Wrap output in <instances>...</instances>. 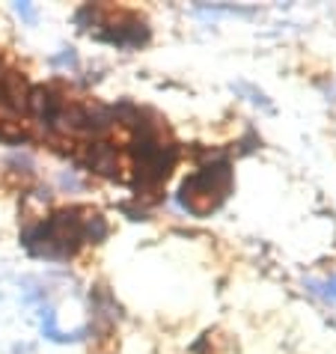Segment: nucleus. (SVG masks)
Instances as JSON below:
<instances>
[{"instance_id": "obj_7", "label": "nucleus", "mask_w": 336, "mask_h": 354, "mask_svg": "<svg viewBox=\"0 0 336 354\" xmlns=\"http://www.w3.org/2000/svg\"><path fill=\"white\" fill-rule=\"evenodd\" d=\"M310 289H315L319 295H324V298L336 301V277H330L328 283H310Z\"/></svg>"}, {"instance_id": "obj_3", "label": "nucleus", "mask_w": 336, "mask_h": 354, "mask_svg": "<svg viewBox=\"0 0 336 354\" xmlns=\"http://www.w3.org/2000/svg\"><path fill=\"white\" fill-rule=\"evenodd\" d=\"M63 98L57 95L51 86H30V95H27V111L42 125H51L57 120V113L63 111Z\"/></svg>"}, {"instance_id": "obj_9", "label": "nucleus", "mask_w": 336, "mask_h": 354, "mask_svg": "<svg viewBox=\"0 0 336 354\" xmlns=\"http://www.w3.org/2000/svg\"><path fill=\"white\" fill-rule=\"evenodd\" d=\"M239 90H244V93H250V102H256V104H262V107H271V102L265 98L262 93H256L253 86H247V84H239Z\"/></svg>"}, {"instance_id": "obj_5", "label": "nucleus", "mask_w": 336, "mask_h": 354, "mask_svg": "<svg viewBox=\"0 0 336 354\" xmlns=\"http://www.w3.org/2000/svg\"><path fill=\"white\" fill-rule=\"evenodd\" d=\"M84 214H86L84 218V241H95V244L104 241L107 239V221L98 212H90V209Z\"/></svg>"}, {"instance_id": "obj_8", "label": "nucleus", "mask_w": 336, "mask_h": 354, "mask_svg": "<svg viewBox=\"0 0 336 354\" xmlns=\"http://www.w3.org/2000/svg\"><path fill=\"white\" fill-rule=\"evenodd\" d=\"M15 12L21 15L27 24H36V9H33L30 3H15Z\"/></svg>"}, {"instance_id": "obj_4", "label": "nucleus", "mask_w": 336, "mask_h": 354, "mask_svg": "<svg viewBox=\"0 0 336 354\" xmlns=\"http://www.w3.org/2000/svg\"><path fill=\"white\" fill-rule=\"evenodd\" d=\"M86 167H90L93 173L98 176H107V179H116V173H120V155L111 143H93L86 146Z\"/></svg>"}, {"instance_id": "obj_1", "label": "nucleus", "mask_w": 336, "mask_h": 354, "mask_svg": "<svg viewBox=\"0 0 336 354\" xmlns=\"http://www.w3.org/2000/svg\"><path fill=\"white\" fill-rule=\"evenodd\" d=\"M232 191V170L230 161H217L209 164L203 170H196L194 176H187L179 188V205L194 214V218H205V214L217 212L226 203V196Z\"/></svg>"}, {"instance_id": "obj_6", "label": "nucleus", "mask_w": 336, "mask_h": 354, "mask_svg": "<svg viewBox=\"0 0 336 354\" xmlns=\"http://www.w3.org/2000/svg\"><path fill=\"white\" fill-rule=\"evenodd\" d=\"M51 63L54 66H77V54H75V48H63V54H54L51 57Z\"/></svg>"}, {"instance_id": "obj_2", "label": "nucleus", "mask_w": 336, "mask_h": 354, "mask_svg": "<svg viewBox=\"0 0 336 354\" xmlns=\"http://www.w3.org/2000/svg\"><path fill=\"white\" fill-rule=\"evenodd\" d=\"M98 27H102V30L93 33L98 42H111V45H120V48H140V45L149 42V36H152L149 24L131 12H122L120 21H107V12H104Z\"/></svg>"}]
</instances>
